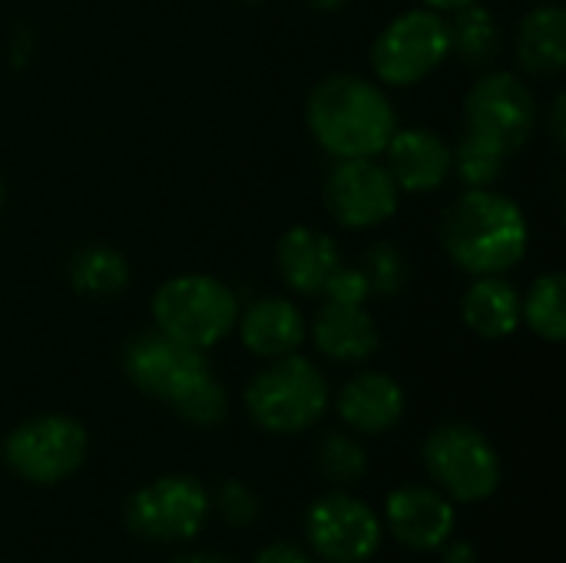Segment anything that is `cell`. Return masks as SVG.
I'll return each mask as SVG.
<instances>
[{
  "label": "cell",
  "instance_id": "cell-16",
  "mask_svg": "<svg viewBox=\"0 0 566 563\" xmlns=\"http://www.w3.org/2000/svg\"><path fill=\"white\" fill-rule=\"evenodd\" d=\"M338 418L358 435H388L401 425L408 398L405 388L385 372H358L338 392Z\"/></svg>",
  "mask_w": 566,
  "mask_h": 563
},
{
  "label": "cell",
  "instance_id": "cell-28",
  "mask_svg": "<svg viewBox=\"0 0 566 563\" xmlns=\"http://www.w3.org/2000/svg\"><path fill=\"white\" fill-rule=\"evenodd\" d=\"M219 511H222V518L229 521V524H235V528H249V524H255L259 521V511H262V504H259V494L249 488V484H242V481H226L219 491H216V501H212Z\"/></svg>",
  "mask_w": 566,
  "mask_h": 563
},
{
  "label": "cell",
  "instance_id": "cell-20",
  "mask_svg": "<svg viewBox=\"0 0 566 563\" xmlns=\"http://www.w3.org/2000/svg\"><path fill=\"white\" fill-rule=\"evenodd\" d=\"M461 319L478 338H511L521 329V292L504 275H478L461 299Z\"/></svg>",
  "mask_w": 566,
  "mask_h": 563
},
{
  "label": "cell",
  "instance_id": "cell-29",
  "mask_svg": "<svg viewBox=\"0 0 566 563\" xmlns=\"http://www.w3.org/2000/svg\"><path fill=\"white\" fill-rule=\"evenodd\" d=\"M328 302H348V305H368V299H371V285H368V279H365V272L361 269H355V265H338L335 272H332V279H328V285H325V292H322Z\"/></svg>",
  "mask_w": 566,
  "mask_h": 563
},
{
  "label": "cell",
  "instance_id": "cell-3",
  "mask_svg": "<svg viewBox=\"0 0 566 563\" xmlns=\"http://www.w3.org/2000/svg\"><path fill=\"white\" fill-rule=\"evenodd\" d=\"M245 411L269 435H302L328 411V382L322 368L292 352L272 358L245 385Z\"/></svg>",
  "mask_w": 566,
  "mask_h": 563
},
{
  "label": "cell",
  "instance_id": "cell-25",
  "mask_svg": "<svg viewBox=\"0 0 566 563\" xmlns=\"http://www.w3.org/2000/svg\"><path fill=\"white\" fill-rule=\"evenodd\" d=\"M371 285V295H398L408 279H411V265H408V256L395 246V242H371L361 256V265H358Z\"/></svg>",
  "mask_w": 566,
  "mask_h": 563
},
{
  "label": "cell",
  "instance_id": "cell-4",
  "mask_svg": "<svg viewBox=\"0 0 566 563\" xmlns=\"http://www.w3.org/2000/svg\"><path fill=\"white\" fill-rule=\"evenodd\" d=\"M235 322L239 299L216 275H172L153 292V325L179 345L206 352L219 345L235 329Z\"/></svg>",
  "mask_w": 566,
  "mask_h": 563
},
{
  "label": "cell",
  "instance_id": "cell-35",
  "mask_svg": "<svg viewBox=\"0 0 566 563\" xmlns=\"http://www.w3.org/2000/svg\"><path fill=\"white\" fill-rule=\"evenodd\" d=\"M315 10H322V13H338V10H345L348 7V0H308Z\"/></svg>",
  "mask_w": 566,
  "mask_h": 563
},
{
  "label": "cell",
  "instance_id": "cell-17",
  "mask_svg": "<svg viewBox=\"0 0 566 563\" xmlns=\"http://www.w3.org/2000/svg\"><path fill=\"white\" fill-rule=\"evenodd\" d=\"M235 329H239L242 345L255 358H265V362L298 352L308 335L302 309L285 295H265V299H255L249 309H239Z\"/></svg>",
  "mask_w": 566,
  "mask_h": 563
},
{
  "label": "cell",
  "instance_id": "cell-31",
  "mask_svg": "<svg viewBox=\"0 0 566 563\" xmlns=\"http://www.w3.org/2000/svg\"><path fill=\"white\" fill-rule=\"evenodd\" d=\"M564 136H566V96L557 93L554 103H551V139L557 149H564Z\"/></svg>",
  "mask_w": 566,
  "mask_h": 563
},
{
  "label": "cell",
  "instance_id": "cell-36",
  "mask_svg": "<svg viewBox=\"0 0 566 563\" xmlns=\"http://www.w3.org/2000/svg\"><path fill=\"white\" fill-rule=\"evenodd\" d=\"M3 202H7V183H3V176H0V209H3Z\"/></svg>",
  "mask_w": 566,
  "mask_h": 563
},
{
  "label": "cell",
  "instance_id": "cell-14",
  "mask_svg": "<svg viewBox=\"0 0 566 563\" xmlns=\"http://www.w3.org/2000/svg\"><path fill=\"white\" fill-rule=\"evenodd\" d=\"M385 521L411 551H438L454 538V501L434 484H405L388 494Z\"/></svg>",
  "mask_w": 566,
  "mask_h": 563
},
{
  "label": "cell",
  "instance_id": "cell-8",
  "mask_svg": "<svg viewBox=\"0 0 566 563\" xmlns=\"http://www.w3.org/2000/svg\"><path fill=\"white\" fill-rule=\"evenodd\" d=\"M537 119L541 110L534 90L507 70L484 73L464 96V133L504 156H514L531 143Z\"/></svg>",
  "mask_w": 566,
  "mask_h": 563
},
{
  "label": "cell",
  "instance_id": "cell-27",
  "mask_svg": "<svg viewBox=\"0 0 566 563\" xmlns=\"http://www.w3.org/2000/svg\"><path fill=\"white\" fill-rule=\"evenodd\" d=\"M318 468L328 481L335 484H352V481H361L365 471H368V455L365 448L352 438V435H328L322 445H318Z\"/></svg>",
  "mask_w": 566,
  "mask_h": 563
},
{
  "label": "cell",
  "instance_id": "cell-7",
  "mask_svg": "<svg viewBox=\"0 0 566 563\" xmlns=\"http://www.w3.org/2000/svg\"><path fill=\"white\" fill-rule=\"evenodd\" d=\"M86 455L90 435L70 415H33L3 438V461L30 484H60L73 478Z\"/></svg>",
  "mask_w": 566,
  "mask_h": 563
},
{
  "label": "cell",
  "instance_id": "cell-24",
  "mask_svg": "<svg viewBox=\"0 0 566 563\" xmlns=\"http://www.w3.org/2000/svg\"><path fill=\"white\" fill-rule=\"evenodd\" d=\"M454 149V173L458 179L468 186V189H484V186H494L501 176H504V166H507V156L497 153L494 146L481 143L478 136L464 133L458 139Z\"/></svg>",
  "mask_w": 566,
  "mask_h": 563
},
{
  "label": "cell",
  "instance_id": "cell-22",
  "mask_svg": "<svg viewBox=\"0 0 566 563\" xmlns=\"http://www.w3.org/2000/svg\"><path fill=\"white\" fill-rule=\"evenodd\" d=\"M448 37H451V56H458L468 66L494 63L501 56V46H504L501 23L481 0L461 7V10H451Z\"/></svg>",
  "mask_w": 566,
  "mask_h": 563
},
{
  "label": "cell",
  "instance_id": "cell-12",
  "mask_svg": "<svg viewBox=\"0 0 566 563\" xmlns=\"http://www.w3.org/2000/svg\"><path fill=\"white\" fill-rule=\"evenodd\" d=\"M308 548L332 563H361L381 548V518L345 491L322 494L305 514Z\"/></svg>",
  "mask_w": 566,
  "mask_h": 563
},
{
  "label": "cell",
  "instance_id": "cell-15",
  "mask_svg": "<svg viewBox=\"0 0 566 563\" xmlns=\"http://www.w3.org/2000/svg\"><path fill=\"white\" fill-rule=\"evenodd\" d=\"M342 265L338 242L312 226H292L275 246V269L289 292L315 299L325 292L332 272Z\"/></svg>",
  "mask_w": 566,
  "mask_h": 563
},
{
  "label": "cell",
  "instance_id": "cell-1",
  "mask_svg": "<svg viewBox=\"0 0 566 563\" xmlns=\"http://www.w3.org/2000/svg\"><path fill=\"white\" fill-rule=\"evenodd\" d=\"M438 239L448 259L468 275H504L521 265L531 246V226L524 209L484 186L461 192L438 222Z\"/></svg>",
  "mask_w": 566,
  "mask_h": 563
},
{
  "label": "cell",
  "instance_id": "cell-13",
  "mask_svg": "<svg viewBox=\"0 0 566 563\" xmlns=\"http://www.w3.org/2000/svg\"><path fill=\"white\" fill-rule=\"evenodd\" d=\"M385 156H388L385 166L398 192L408 196H428L454 176L451 143L428 126H398L385 146Z\"/></svg>",
  "mask_w": 566,
  "mask_h": 563
},
{
  "label": "cell",
  "instance_id": "cell-32",
  "mask_svg": "<svg viewBox=\"0 0 566 563\" xmlns=\"http://www.w3.org/2000/svg\"><path fill=\"white\" fill-rule=\"evenodd\" d=\"M441 551H444V563H478V554L468 541H448Z\"/></svg>",
  "mask_w": 566,
  "mask_h": 563
},
{
  "label": "cell",
  "instance_id": "cell-6",
  "mask_svg": "<svg viewBox=\"0 0 566 563\" xmlns=\"http://www.w3.org/2000/svg\"><path fill=\"white\" fill-rule=\"evenodd\" d=\"M451 56L448 17L411 7L388 20L371 43V73L385 86H418Z\"/></svg>",
  "mask_w": 566,
  "mask_h": 563
},
{
  "label": "cell",
  "instance_id": "cell-10",
  "mask_svg": "<svg viewBox=\"0 0 566 563\" xmlns=\"http://www.w3.org/2000/svg\"><path fill=\"white\" fill-rule=\"evenodd\" d=\"M401 192L378 156L338 159L325 179V206L345 229H378L398 212Z\"/></svg>",
  "mask_w": 566,
  "mask_h": 563
},
{
  "label": "cell",
  "instance_id": "cell-23",
  "mask_svg": "<svg viewBox=\"0 0 566 563\" xmlns=\"http://www.w3.org/2000/svg\"><path fill=\"white\" fill-rule=\"evenodd\" d=\"M566 279L564 272H544L521 295V325H527L544 342L566 338Z\"/></svg>",
  "mask_w": 566,
  "mask_h": 563
},
{
  "label": "cell",
  "instance_id": "cell-30",
  "mask_svg": "<svg viewBox=\"0 0 566 563\" xmlns=\"http://www.w3.org/2000/svg\"><path fill=\"white\" fill-rule=\"evenodd\" d=\"M255 563H315L298 544H292V541H275V544H269V548H262L259 551V557Z\"/></svg>",
  "mask_w": 566,
  "mask_h": 563
},
{
  "label": "cell",
  "instance_id": "cell-33",
  "mask_svg": "<svg viewBox=\"0 0 566 563\" xmlns=\"http://www.w3.org/2000/svg\"><path fill=\"white\" fill-rule=\"evenodd\" d=\"M176 563H232L222 554H212V551H189L182 557H176Z\"/></svg>",
  "mask_w": 566,
  "mask_h": 563
},
{
  "label": "cell",
  "instance_id": "cell-5",
  "mask_svg": "<svg viewBox=\"0 0 566 563\" xmlns=\"http://www.w3.org/2000/svg\"><path fill=\"white\" fill-rule=\"evenodd\" d=\"M424 471L454 504H481L501 488V455L491 438L468 421L438 425L421 448Z\"/></svg>",
  "mask_w": 566,
  "mask_h": 563
},
{
  "label": "cell",
  "instance_id": "cell-26",
  "mask_svg": "<svg viewBox=\"0 0 566 563\" xmlns=\"http://www.w3.org/2000/svg\"><path fill=\"white\" fill-rule=\"evenodd\" d=\"M169 408L176 411L179 421H186L192 428H216L226 418V411H229V398H226V388L219 385V378L206 375L196 388H189Z\"/></svg>",
  "mask_w": 566,
  "mask_h": 563
},
{
  "label": "cell",
  "instance_id": "cell-9",
  "mask_svg": "<svg viewBox=\"0 0 566 563\" xmlns=\"http://www.w3.org/2000/svg\"><path fill=\"white\" fill-rule=\"evenodd\" d=\"M212 514V494L189 475H166L136 488L126 501V528L153 544L192 541Z\"/></svg>",
  "mask_w": 566,
  "mask_h": 563
},
{
  "label": "cell",
  "instance_id": "cell-11",
  "mask_svg": "<svg viewBox=\"0 0 566 563\" xmlns=\"http://www.w3.org/2000/svg\"><path fill=\"white\" fill-rule=\"evenodd\" d=\"M126 378L149 398L172 405L189 388H196L206 375H212L206 352L179 345L163 332H139L123 352Z\"/></svg>",
  "mask_w": 566,
  "mask_h": 563
},
{
  "label": "cell",
  "instance_id": "cell-2",
  "mask_svg": "<svg viewBox=\"0 0 566 563\" xmlns=\"http://www.w3.org/2000/svg\"><path fill=\"white\" fill-rule=\"evenodd\" d=\"M305 123L325 153L358 159L385 153L398 129V113L381 83L358 73H332L312 86Z\"/></svg>",
  "mask_w": 566,
  "mask_h": 563
},
{
  "label": "cell",
  "instance_id": "cell-34",
  "mask_svg": "<svg viewBox=\"0 0 566 563\" xmlns=\"http://www.w3.org/2000/svg\"><path fill=\"white\" fill-rule=\"evenodd\" d=\"M421 7H431V10H438V13H451V10H461V7H468V3H478V0H418Z\"/></svg>",
  "mask_w": 566,
  "mask_h": 563
},
{
  "label": "cell",
  "instance_id": "cell-19",
  "mask_svg": "<svg viewBox=\"0 0 566 563\" xmlns=\"http://www.w3.org/2000/svg\"><path fill=\"white\" fill-rule=\"evenodd\" d=\"M517 63L537 80H557L566 70V10L560 3L534 7L517 27Z\"/></svg>",
  "mask_w": 566,
  "mask_h": 563
},
{
  "label": "cell",
  "instance_id": "cell-37",
  "mask_svg": "<svg viewBox=\"0 0 566 563\" xmlns=\"http://www.w3.org/2000/svg\"><path fill=\"white\" fill-rule=\"evenodd\" d=\"M242 3H265V0H242Z\"/></svg>",
  "mask_w": 566,
  "mask_h": 563
},
{
  "label": "cell",
  "instance_id": "cell-18",
  "mask_svg": "<svg viewBox=\"0 0 566 563\" xmlns=\"http://www.w3.org/2000/svg\"><path fill=\"white\" fill-rule=\"evenodd\" d=\"M312 342L328 362L358 365L381 348V332L365 305L325 302L312 322Z\"/></svg>",
  "mask_w": 566,
  "mask_h": 563
},
{
  "label": "cell",
  "instance_id": "cell-21",
  "mask_svg": "<svg viewBox=\"0 0 566 563\" xmlns=\"http://www.w3.org/2000/svg\"><path fill=\"white\" fill-rule=\"evenodd\" d=\"M66 279L73 292L86 299H119L129 289V262L119 249L106 242H86L73 252L66 265Z\"/></svg>",
  "mask_w": 566,
  "mask_h": 563
}]
</instances>
